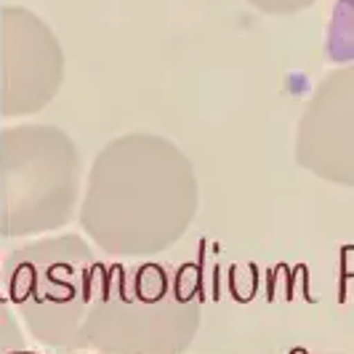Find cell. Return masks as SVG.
I'll use <instances>...</instances> for the list:
<instances>
[{
	"label": "cell",
	"mask_w": 354,
	"mask_h": 354,
	"mask_svg": "<svg viewBox=\"0 0 354 354\" xmlns=\"http://www.w3.org/2000/svg\"><path fill=\"white\" fill-rule=\"evenodd\" d=\"M253 8L272 14V17H290V14H299L304 8L315 6L317 0H248Z\"/></svg>",
	"instance_id": "8"
},
{
	"label": "cell",
	"mask_w": 354,
	"mask_h": 354,
	"mask_svg": "<svg viewBox=\"0 0 354 354\" xmlns=\"http://www.w3.org/2000/svg\"><path fill=\"white\" fill-rule=\"evenodd\" d=\"M197 301H181L160 264L125 269L96 261L86 338L106 354H176L195 338Z\"/></svg>",
	"instance_id": "2"
},
{
	"label": "cell",
	"mask_w": 354,
	"mask_h": 354,
	"mask_svg": "<svg viewBox=\"0 0 354 354\" xmlns=\"http://www.w3.org/2000/svg\"><path fill=\"white\" fill-rule=\"evenodd\" d=\"M296 162L354 189V64L333 70L315 88L296 133Z\"/></svg>",
	"instance_id": "6"
},
{
	"label": "cell",
	"mask_w": 354,
	"mask_h": 354,
	"mask_svg": "<svg viewBox=\"0 0 354 354\" xmlns=\"http://www.w3.org/2000/svg\"><path fill=\"white\" fill-rule=\"evenodd\" d=\"M64 83V51L43 19L21 6L0 11V115L27 118Z\"/></svg>",
	"instance_id": "5"
},
{
	"label": "cell",
	"mask_w": 354,
	"mask_h": 354,
	"mask_svg": "<svg viewBox=\"0 0 354 354\" xmlns=\"http://www.w3.org/2000/svg\"><path fill=\"white\" fill-rule=\"evenodd\" d=\"M325 51L330 62H352L354 59V0H336L333 17L328 24Z\"/></svg>",
	"instance_id": "7"
},
{
	"label": "cell",
	"mask_w": 354,
	"mask_h": 354,
	"mask_svg": "<svg viewBox=\"0 0 354 354\" xmlns=\"http://www.w3.org/2000/svg\"><path fill=\"white\" fill-rule=\"evenodd\" d=\"M24 354H30V352H24Z\"/></svg>",
	"instance_id": "9"
},
{
	"label": "cell",
	"mask_w": 354,
	"mask_h": 354,
	"mask_svg": "<svg viewBox=\"0 0 354 354\" xmlns=\"http://www.w3.org/2000/svg\"><path fill=\"white\" fill-rule=\"evenodd\" d=\"M189 158L155 133H128L96 155L80 224L106 256H149L171 248L197 213Z\"/></svg>",
	"instance_id": "1"
},
{
	"label": "cell",
	"mask_w": 354,
	"mask_h": 354,
	"mask_svg": "<svg viewBox=\"0 0 354 354\" xmlns=\"http://www.w3.org/2000/svg\"><path fill=\"white\" fill-rule=\"evenodd\" d=\"M93 266L96 259L77 234L37 240L3 259L0 293L21 312L37 341L83 349Z\"/></svg>",
	"instance_id": "3"
},
{
	"label": "cell",
	"mask_w": 354,
	"mask_h": 354,
	"mask_svg": "<svg viewBox=\"0 0 354 354\" xmlns=\"http://www.w3.org/2000/svg\"><path fill=\"white\" fill-rule=\"evenodd\" d=\"M80 197V155L56 125H11L0 133V232L30 237L64 227Z\"/></svg>",
	"instance_id": "4"
}]
</instances>
